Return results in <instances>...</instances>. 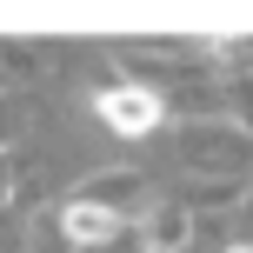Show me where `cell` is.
<instances>
[{
  "mask_svg": "<svg viewBox=\"0 0 253 253\" xmlns=\"http://www.w3.org/2000/svg\"><path fill=\"white\" fill-rule=\"evenodd\" d=\"M93 107H100V120L120 126V133H147V126L160 120V100H153L147 87H107Z\"/></svg>",
  "mask_w": 253,
  "mask_h": 253,
  "instance_id": "cell-1",
  "label": "cell"
},
{
  "mask_svg": "<svg viewBox=\"0 0 253 253\" xmlns=\"http://www.w3.org/2000/svg\"><path fill=\"white\" fill-rule=\"evenodd\" d=\"M60 227H67V240L100 247V240H114V233H120V213H114V207H100V200H74V207L60 213Z\"/></svg>",
  "mask_w": 253,
  "mask_h": 253,
  "instance_id": "cell-2",
  "label": "cell"
},
{
  "mask_svg": "<svg viewBox=\"0 0 253 253\" xmlns=\"http://www.w3.org/2000/svg\"><path fill=\"white\" fill-rule=\"evenodd\" d=\"M233 253H253V247H233Z\"/></svg>",
  "mask_w": 253,
  "mask_h": 253,
  "instance_id": "cell-3",
  "label": "cell"
}]
</instances>
